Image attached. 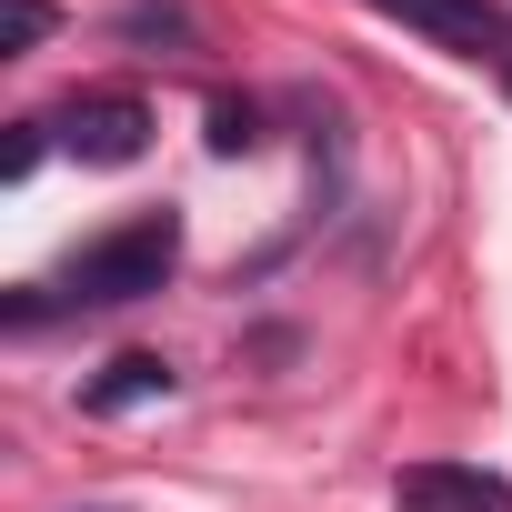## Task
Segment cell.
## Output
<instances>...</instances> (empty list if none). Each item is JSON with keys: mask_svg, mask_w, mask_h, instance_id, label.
Wrapping results in <instances>:
<instances>
[{"mask_svg": "<svg viewBox=\"0 0 512 512\" xmlns=\"http://www.w3.org/2000/svg\"><path fill=\"white\" fill-rule=\"evenodd\" d=\"M171 262H181V221H171V211H141V221H121V231H101V241H81V251H71L61 302H71V312L151 302V292L171 282Z\"/></svg>", "mask_w": 512, "mask_h": 512, "instance_id": "1", "label": "cell"}, {"mask_svg": "<svg viewBox=\"0 0 512 512\" xmlns=\"http://www.w3.org/2000/svg\"><path fill=\"white\" fill-rule=\"evenodd\" d=\"M51 131H61V151L91 161V171H121V161L151 151V111H141V91H71V101L51 111Z\"/></svg>", "mask_w": 512, "mask_h": 512, "instance_id": "2", "label": "cell"}, {"mask_svg": "<svg viewBox=\"0 0 512 512\" xmlns=\"http://www.w3.org/2000/svg\"><path fill=\"white\" fill-rule=\"evenodd\" d=\"M362 11L422 31L432 51H462V61H512V11H492V0H362Z\"/></svg>", "mask_w": 512, "mask_h": 512, "instance_id": "3", "label": "cell"}, {"mask_svg": "<svg viewBox=\"0 0 512 512\" xmlns=\"http://www.w3.org/2000/svg\"><path fill=\"white\" fill-rule=\"evenodd\" d=\"M392 512H512V482L472 462H412L392 482Z\"/></svg>", "mask_w": 512, "mask_h": 512, "instance_id": "4", "label": "cell"}, {"mask_svg": "<svg viewBox=\"0 0 512 512\" xmlns=\"http://www.w3.org/2000/svg\"><path fill=\"white\" fill-rule=\"evenodd\" d=\"M161 392H171V362H161V352H121V362H111V372H101L81 402L111 422V412H131V402H161Z\"/></svg>", "mask_w": 512, "mask_h": 512, "instance_id": "5", "label": "cell"}, {"mask_svg": "<svg viewBox=\"0 0 512 512\" xmlns=\"http://www.w3.org/2000/svg\"><path fill=\"white\" fill-rule=\"evenodd\" d=\"M121 41H141V51H201V21H191V0H131Z\"/></svg>", "mask_w": 512, "mask_h": 512, "instance_id": "6", "label": "cell"}, {"mask_svg": "<svg viewBox=\"0 0 512 512\" xmlns=\"http://www.w3.org/2000/svg\"><path fill=\"white\" fill-rule=\"evenodd\" d=\"M211 151H221V161L262 151V111H251V101H211Z\"/></svg>", "mask_w": 512, "mask_h": 512, "instance_id": "7", "label": "cell"}, {"mask_svg": "<svg viewBox=\"0 0 512 512\" xmlns=\"http://www.w3.org/2000/svg\"><path fill=\"white\" fill-rule=\"evenodd\" d=\"M41 41H51V0H11V31H0V51L21 61V51H41Z\"/></svg>", "mask_w": 512, "mask_h": 512, "instance_id": "8", "label": "cell"}, {"mask_svg": "<svg viewBox=\"0 0 512 512\" xmlns=\"http://www.w3.org/2000/svg\"><path fill=\"white\" fill-rule=\"evenodd\" d=\"M91 512H121V502H91Z\"/></svg>", "mask_w": 512, "mask_h": 512, "instance_id": "9", "label": "cell"}, {"mask_svg": "<svg viewBox=\"0 0 512 512\" xmlns=\"http://www.w3.org/2000/svg\"><path fill=\"white\" fill-rule=\"evenodd\" d=\"M502 91H512V61H502Z\"/></svg>", "mask_w": 512, "mask_h": 512, "instance_id": "10", "label": "cell"}]
</instances>
